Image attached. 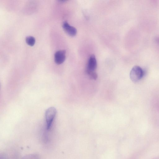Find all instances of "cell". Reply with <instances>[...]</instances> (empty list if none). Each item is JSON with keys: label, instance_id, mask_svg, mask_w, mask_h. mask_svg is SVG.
<instances>
[{"label": "cell", "instance_id": "6da1fadb", "mask_svg": "<svg viewBox=\"0 0 159 159\" xmlns=\"http://www.w3.org/2000/svg\"><path fill=\"white\" fill-rule=\"evenodd\" d=\"M144 72L140 67L136 66L134 67L130 73V78L134 82L140 81L143 77Z\"/></svg>", "mask_w": 159, "mask_h": 159}, {"label": "cell", "instance_id": "7a4b0ae2", "mask_svg": "<svg viewBox=\"0 0 159 159\" xmlns=\"http://www.w3.org/2000/svg\"><path fill=\"white\" fill-rule=\"evenodd\" d=\"M57 114V110L54 107H50L45 112V117L47 122V130H49Z\"/></svg>", "mask_w": 159, "mask_h": 159}, {"label": "cell", "instance_id": "3957f363", "mask_svg": "<svg viewBox=\"0 0 159 159\" xmlns=\"http://www.w3.org/2000/svg\"><path fill=\"white\" fill-rule=\"evenodd\" d=\"M97 62L95 56L94 55H91L89 59L86 72L88 74L95 72L96 69Z\"/></svg>", "mask_w": 159, "mask_h": 159}, {"label": "cell", "instance_id": "277c9868", "mask_svg": "<svg viewBox=\"0 0 159 159\" xmlns=\"http://www.w3.org/2000/svg\"><path fill=\"white\" fill-rule=\"evenodd\" d=\"M66 51L60 50L57 51L55 54V61L58 64H63L66 59Z\"/></svg>", "mask_w": 159, "mask_h": 159}, {"label": "cell", "instance_id": "5b68a950", "mask_svg": "<svg viewBox=\"0 0 159 159\" xmlns=\"http://www.w3.org/2000/svg\"><path fill=\"white\" fill-rule=\"evenodd\" d=\"M63 27L65 32L71 36H74L76 35L77 30L74 27L70 26L67 21H64L63 24Z\"/></svg>", "mask_w": 159, "mask_h": 159}, {"label": "cell", "instance_id": "8992f818", "mask_svg": "<svg viewBox=\"0 0 159 159\" xmlns=\"http://www.w3.org/2000/svg\"><path fill=\"white\" fill-rule=\"evenodd\" d=\"M26 41L27 43L30 46H33L35 43V40L33 36H29L26 37Z\"/></svg>", "mask_w": 159, "mask_h": 159}, {"label": "cell", "instance_id": "52a82bcc", "mask_svg": "<svg viewBox=\"0 0 159 159\" xmlns=\"http://www.w3.org/2000/svg\"><path fill=\"white\" fill-rule=\"evenodd\" d=\"M90 78L93 80H96L97 78L98 75L95 72L90 73L87 74Z\"/></svg>", "mask_w": 159, "mask_h": 159}, {"label": "cell", "instance_id": "ba28073f", "mask_svg": "<svg viewBox=\"0 0 159 159\" xmlns=\"http://www.w3.org/2000/svg\"><path fill=\"white\" fill-rule=\"evenodd\" d=\"M24 159H38V158L35 155H31L26 157Z\"/></svg>", "mask_w": 159, "mask_h": 159}, {"label": "cell", "instance_id": "9c48e42d", "mask_svg": "<svg viewBox=\"0 0 159 159\" xmlns=\"http://www.w3.org/2000/svg\"><path fill=\"white\" fill-rule=\"evenodd\" d=\"M156 40L159 43V37H158V38H157Z\"/></svg>", "mask_w": 159, "mask_h": 159}]
</instances>
